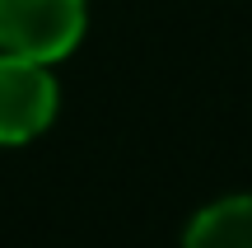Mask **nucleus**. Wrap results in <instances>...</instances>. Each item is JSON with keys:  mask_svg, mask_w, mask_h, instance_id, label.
<instances>
[{"mask_svg": "<svg viewBox=\"0 0 252 248\" xmlns=\"http://www.w3.org/2000/svg\"><path fill=\"white\" fill-rule=\"evenodd\" d=\"M84 37V0H0V52L61 61Z\"/></svg>", "mask_w": 252, "mask_h": 248, "instance_id": "1", "label": "nucleus"}, {"mask_svg": "<svg viewBox=\"0 0 252 248\" xmlns=\"http://www.w3.org/2000/svg\"><path fill=\"white\" fill-rule=\"evenodd\" d=\"M56 117V80L47 61L0 52V145L42 136Z\"/></svg>", "mask_w": 252, "mask_h": 248, "instance_id": "2", "label": "nucleus"}, {"mask_svg": "<svg viewBox=\"0 0 252 248\" xmlns=\"http://www.w3.org/2000/svg\"><path fill=\"white\" fill-rule=\"evenodd\" d=\"M182 248H252V197H224L187 225Z\"/></svg>", "mask_w": 252, "mask_h": 248, "instance_id": "3", "label": "nucleus"}]
</instances>
